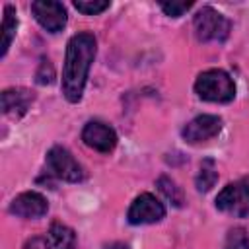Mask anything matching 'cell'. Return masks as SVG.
Segmentation results:
<instances>
[{
    "mask_svg": "<svg viewBox=\"0 0 249 249\" xmlns=\"http://www.w3.org/2000/svg\"><path fill=\"white\" fill-rule=\"evenodd\" d=\"M95 53L97 41L91 33L84 31L70 37L62 68V93L70 103H78L82 99Z\"/></svg>",
    "mask_w": 249,
    "mask_h": 249,
    "instance_id": "1",
    "label": "cell"
},
{
    "mask_svg": "<svg viewBox=\"0 0 249 249\" xmlns=\"http://www.w3.org/2000/svg\"><path fill=\"white\" fill-rule=\"evenodd\" d=\"M195 91L200 99L210 103H230L235 97V84L226 70L210 68L198 74Z\"/></svg>",
    "mask_w": 249,
    "mask_h": 249,
    "instance_id": "2",
    "label": "cell"
},
{
    "mask_svg": "<svg viewBox=\"0 0 249 249\" xmlns=\"http://www.w3.org/2000/svg\"><path fill=\"white\" fill-rule=\"evenodd\" d=\"M193 27H195V35L200 43H210V41L222 43L228 39L231 23L218 10H214L210 6H202L193 18Z\"/></svg>",
    "mask_w": 249,
    "mask_h": 249,
    "instance_id": "3",
    "label": "cell"
},
{
    "mask_svg": "<svg viewBox=\"0 0 249 249\" xmlns=\"http://www.w3.org/2000/svg\"><path fill=\"white\" fill-rule=\"evenodd\" d=\"M216 208L235 218L249 216V175L228 183L216 196Z\"/></svg>",
    "mask_w": 249,
    "mask_h": 249,
    "instance_id": "4",
    "label": "cell"
},
{
    "mask_svg": "<svg viewBox=\"0 0 249 249\" xmlns=\"http://www.w3.org/2000/svg\"><path fill=\"white\" fill-rule=\"evenodd\" d=\"M47 165L49 169L62 181L78 183L84 179V167L76 161V158L62 146H54L47 154Z\"/></svg>",
    "mask_w": 249,
    "mask_h": 249,
    "instance_id": "5",
    "label": "cell"
},
{
    "mask_svg": "<svg viewBox=\"0 0 249 249\" xmlns=\"http://www.w3.org/2000/svg\"><path fill=\"white\" fill-rule=\"evenodd\" d=\"M165 216V206L152 195V193H142L138 195L128 212L126 218L132 226H142V224H156Z\"/></svg>",
    "mask_w": 249,
    "mask_h": 249,
    "instance_id": "6",
    "label": "cell"
},
{
    "mask_svg": "<svg viewBox=\"0 0 249 249\" xmlns=\"http://www.w3.org/2000/svg\"><path fill=\"white\" fill-rule=\"evenodd\" d=\"M31 12L37 23L49 33H58L66 25V8L54 0H35L31 4Z\"/></svg>",
    "mask_w": 249,
    "mask_h": 249,
    "instance_id": "7",
    "label": "cell"
},
{
    "mask_svg": "<svg viewBox=\"0 0 249 249\" xmlns=\"http://www.w3.org/2000/svg\"><path fill=\"white\" fill-rule=\"evenodd\" d=\"M222 130V119L216 115H198L191 123H187L181 130V136L189 144H198L214 138Z\"/></svg>",
    "mask_w": 249,
    "mask_h": 249,
    "instance_id": "8",
    "label": "cell"
},
{
    "mask_svg": "<svg viewBox=\"0 0 249 249\" xmlns=\"http://www.w3.org/2000/svg\"><path fill=\"white\" fill-rule=\"evenodd\" d=\"M82 140L95 152L109 154L117 146V132L113 130V126L101 121H89L82 130Z\"/></svg>",
    "mask_w": 249,
    "mask_h": 249,
    "instance_id": "9",
    "label": "cell"
},
{
    "mask_svg": "<svg viewBox=\"0 0 249 249\" xmlns=\"http://www.w3.org/2000/svg\"><path fill=\"white\" fill-rule=\"evenodd\" d=\"M47 210H49L47 198L35 191H25L18 195L10 204V212L19 218H41L47 214Z\"/></svg>",
    "mask_w": 249,
    "mask_h": 249,
    "instance_id": "10",
    "label": "cell"
},
{
    "mask_svg": "<svg viewBox=\"0 0 249 249\" xmlns=\"http://www.w3.org/2000/svg\"><path fill=\"white\" fill-rule=\"evenodd\" d=\"M31 101H33V93L23 88H10V89H4L0 95L2 113L10 119H19L21 115H25Z\"/></svg>",
    "mask_w": 249,
    "mask_h": 249,
    "instance_id": "11",
    "label": "cell"
},
{
    "mask_svg": "<svg viewBox=\"0 0 249 249\" xmlns=\"http://www.w3.org/2000/svg\"><path fill=\"white\" fill-rule=\"evenodd\" d=\"M74 241H76L74 230L64 226V224H60V222L51 224V228H49V231L45 235L47 249H72Z\"/></svg>",
    "mask_w": 249,
    "mask_h": 249,
    "instance_id": "12",
    "label": "cell"
},
{
    "mask_svg": "<svg viewBox=\"0 0 249 249\" xmlns=\"http://www.w3.org/2000/svg\"><path fill=\"white\" fill-rule=\"evenodd\" d=\"M218 181V169H216V163L212 158H206L202 163H200V169L196 173V179H195V185H196V191L198 193H208Z\"/></svg>",
    "mask_w": 249,
    "mask_h": 249,
    "instance_id": "13",
    "label": "cell"
},
{
    "mask_svg": "<svg viewBox=\"0 0 249 249\" xmlns=\"http://www.w3.org/2000/svg\"><path fill=\"white\" fill-rule=\"evenodd\" d=\"M16 29H18V16H16V10L14 6H6L4 8V19H2V56H6L12 41H14V35H16Z\"/></svg>",
    "mask_w": 249,
    "mask_h": 249,
    "instance_id": "14",
    "label": "cell"
},
{
    "mask_svg": "<svg viewBox=\"0 0 249 249\" xmlns=\"http://www.w3.org/2000/svg\"><path fill=\"white\" fill-rule=\"evenodd\" d=\"M158 189H160V193H161L167 200H171L173 206H181V204H183V193H181V189H179V187L175 185V181L169 179L167 175H161V177L158 179Z\"/></svg>",
    "mask_w": 249,
    "mask_h": 249,
    "instance_id": "15",
    "label": "cell"
},
{
    "mask_svg": "<svg viewBox=\"0 0 249 249\" xmlns=\"http://www.w3.org/2000/svg\"><path fill=\"white\" fill-rule=\"evenodd\" d=\"M74 8L86 16H97L109 8V2L107 0H76Z\"/></svg>",
    "mask_w": 249,
    "mask_h": 249,
    "instance_id": "16",
    "label": "cell"
},
{
    "mask_svg": "<svg viewBox=\"0 0 249 249\" xmlns=\"http://www.w3.org/2000/svg\"><path fill=\"white\" fill-rule=\"evenodd\" d=\"M224 249H249V235L243 228H233L228 233Z\"/></svg>",
    "mask_w": 249,
    "mask_h": 249,
    "instance_id": "17",
    "label": "cell"
},
{
    "mask_svg": "<svg viewBox=\"0 0 249 249\" xmlns=\"http://www.w3.org/2000/svg\"><path fill=\"white\" fill-rule=\"evenodd\" d=\"M160 8L165 12V16H169V18H179V16H183L187 10L193 8V2H160Z\"/></svg>",
    "mask_w": 249,
    "mask_h": 249,
    "instance_id": "18",
    "label": "cell"
},
{
    "mask_svg": "<svg viewBox=\"0 0 249 249\" xmlns=\"http://www.w3.org/2000/svg\"><path fill=\"white\" fill-rule=\"evenodd\" d=\"M35 80H37V84H41V86L53 84V80H54V70H53V64H51L47 58L41 60L39 70H37V74H35Z\"/></svg>",
    "mask_w": 249,
    "mask_h": 249,
    "instance_id": "19",
    "label": "cell"
},
{
    "mask_svg": "<svg viewBox=\"0 0 249 249\" xmlns=\"http://www.w3.org/2000/svg\"><path fill=\"white\" fill-rule=\"evenodd\" d=\"M25 249H47L45 237H43V239H39V237H35V239H29V241L25 243Z\"/></svg>",
    "mask_w": 249,
    "mask_h": 249,
    "instance_id": "20",
    "label": "cell"
},
{
    "mask_svg": "<svg viewBox=\"0 0 249 249\" xmlns=\"http://www.w3.org/2000/svg\"><path fill=\"white\" fill-rule=\"evenodd\" d=\"M103 249H128V245H126V243H123V241H113V243L105 245Z\"/></svg>",
    "mask_w": 249,
    "mask_h": 249,
    "instance_id": "21",
    "label": "cell"
}]
</instances>
